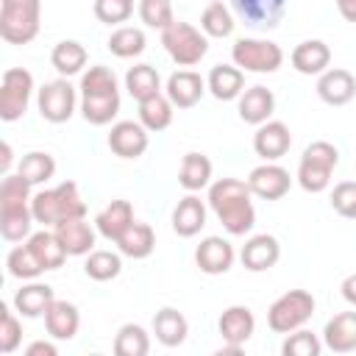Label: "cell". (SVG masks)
I'll return each instance as SVG.
<instances>
[{
  "mask_svg": "<svg viewBox=\"0 0 356 356\" xmlns=\"http://www.w3.org/2000/svg\"><path fill=\"white\" fill-rule=\"evenodd\" d=\"M253 192L248 181L239 178H217L209 184V209L217 214L222 228L231 236H245L256 225V209H253Z\"/></svg>",
  "mask_w": 356,
  "mask_h": 356,
  "instance_id": "obj_1",
  "label": "cell"
},
{
  "mask_svg": "<svg viewBox=\"0 0 356 356\" xmlns=\"http://www.w3.org/2000/svg\"><path fill=\"white\" fill-rule=\"evenodd\" d=\"M31 211H33V220L44 228H56L58 222L64 220H72V217H86V203L78 192V184L75 181H61L58 186L53 189H39L33 192L31 197Z\"/></svg>",
  "mask_w": 356,
  "mask_h": 356,
  "instance_id": "obj_2",
  "label": "cell"
},
{
  "mask_svg": "<svg viewBox=\"0 0 356 356\" xmlns=\"http://www.w3.org/2000/svg\"><path fill=\"white\" fill-rule=\"evenodd\" d=\"M42 28V0H0V36L8 44H28Z\"/></svg>",
  "mask_w": 356,
  "mask_h": 356,
  "instance_id": "obj_3",
  "label": "cell"
},
{
  "mask_svg": "<svg viewBox=\"0 0 356 356\" xmlns=\"http://www.w3.org/2000/svg\"><path fill=\"white\" fill-rule=\"evenodd\" d=\"M337 164H339V150H337L331 142L317 139V142L306 145L295 178H298V184H300L306 192L317 195V192H325V189H328Z\"/></svg>",
  "mask_w": 356,
  "mask_h": 356,
  "instance_id": "obj_4",
  "label": "cell"
},
{
  "mask_svg": "<svg viewBox=\"0 0 356 356\" xmlns=\"http://www.w3.org/2000/svg\"><path fill=\"white\" fill-rule=\"evenodd\" d=\"M161 44L178 67H195L209 53V36L184 19H175L161 31Z\"/></svg>",
  "mask_w": 356,
  "mask_h": 356,
  "instance_id": "obj_5",
  "label": "cell"
},
{
  "mask_svg": "<svg viewBox=\"0 0 356 356\" xmlns=\"http://www.w3.org/2000/svg\"><path fill=\"white\" fill-rule=\"evenodd\" d=\"M314 295L306 289H289L281 298H275L267 309V325L275 334H292L303 328L314 314Z\"/></svg>",
  "mask_w": 356,
  "mask_h": 356,
  "instance_id": "obj_6",
  "label": "cell"
},
{
  "mask_svg": "<svg viewBox=\"0 0 356 356\" xmlns=\"http://www.w3.org/2000/svg\"><path fill=\"white\" fill-rule=\"evenodd\" d=\"M231 61L242 72H275L284 64V50L270 39H236L231 47Z\"/></svg>",
  "mask_w": 356,
  "mask_h": 356,
  "instance_id": "obj_7",
  "label": "cell"
},
{
  "mask_svg": "<svg viewBox=\"0 0 356 356\" xmlns=\"http://www.w3.org/2000/svg\"><path fill=\"white\" fill-rule=\"evenodd\" d=\"M33 95V75L25 67H8L0 78V120L14 122L28 111Z\"/></svg>",
  "mask_w": 356,
  "mask_h": 356,
  "instance_id": "obj_8",
  "label": "cell"
},
{
  "mask_svg": "<svg viewBox=\"0 0 356 356\" xmlns=\"http://www.w3.org/2000/svg\"><path fill=\"white\" fill-rule=\"evenodd\" d=\"M36 106H39L42 120H47L53 125H61L75 114V106H78L75 86L67 78H56V81H50V83H44L39 89Z\"/></svg>",
  "mask_w": 356,
  "mask_h": 356,
  "instance_id": "obj_9",
  "label": "cell"
},
{
  "mask_svg": "<svg viewBox=\"0 0 356 356\" xmlns=\"http://www.w3.org/2000/svg\"><path fill=\"white\" fill-rule=\"evenodd\" d=\"M245 181H248L250 192L256 197H261V200H281L289 192V186H292L289 170H284L275 161H264V164L253 167Z\"/></svg>",
  "mask_w": 356,
  "mask_h": 356,
  "instance_id": "obj_10",
  "label": "cell"
},
{
  "mask_svg": "<svg viewBox=\"0 0 356 356\" xmlns=\"http://www.w3.org/2000/svg\"><path fill=\"white\" fill-rule=\"evenodd\" d=\"M150 131L136 120H120L108 131V147L120 159H139L150 145Z\"/></svg>",
  "mask_w": 356,
  "mask_h": 356,
  "instance_id": "obj_11",
  "label": "cell"
},
{
  "mask_svg": "<svg viewBox=\"0 0 356 356\" xmlns=\"http://www.w3.org/2000/svg\"><path fill=\"white\" fill-rule=\"evenodd\" d=\"M231 11L248 28H275L286 11V0H231Z\"/></svg>",
  "mask_w": 356,
  "mask_h": 356,
  "instance_id": "obj_12",
  "label": "cell"
},
{
  "mask_svg": "<svg viewBox=\"0 0 356 356\" xmlns=\"http://www.w3.org/2000/svg\"><path fill=\"white\" fill-rule=\"evenodd\" d=\"M292 147V134L286 128V122L281 120H267L261 125H256L253 134V150L256 156H261L264 161H278L281 156H286Z\"/></svg>",
  "mask_w": 356,
  "mask_h": 356,
  "instance_id": "obj_13",
  "label": "cell"
},
{
  "mask_svg": "<svg viewBox=\"0 0 356 356\" xmlns=\"http://www.w3.org/2000/svg\"><path fill=\"white\" fill-rule=\"evenodd\" d=\"M234 259H236V250L222 236H206L195 248V264L206 275H222V273H228L234 267Z\"/></svg>",
  "mask_w": 356,
  "mask_h": 356,
  "instance_id": "obj_14",
  "label": "cell"
},
{
  "mask_svg": "<svg viewBox=\"0 0 356 356\" xmlns=\"http://www.w3.org/2000/svg\"><path fill=\"white\" fill-rule=\"evenodd\" d=\"M317 95L328 106H345L356 97V78L350 70L328 67L323 75H317Z\"/></svg>",
  "mask_w": 356,
  "mask_h": 356,
  "instance_id": "obj_15",
  "label": "cell"
},
{
  "mask_svg": "<svg viewBox=\"0 0 356 356\" xmlns=\"http://www.w3.org/2000/svg\"><path fill=\"white\" fill-rule=\"evenodd\" d=\"M239 259H242V267L250 270V273H264L270 267L278 264L281 259V245L273 234H256L250 236L242 250H239Z\"/></svg>",
  "mask_w": 356,
  "mask_h": 356,
  "instance_id": "obj_16",
  "label": "cell"
},
{
  "mask_svg": "<svg viewBox=\"0 0 356 356\" xmlns=\"http://www.w3.org/2000/svg\"><path fill=\"white\" fill-rule=\"evenodd\" d=\"M236 111H239V120L248 122V125H261L273 117L275 111V95L273 89L256 83V86H248L239 97H236Z\"/></svg>",
  "mask_w": 356,
  "mask_h": 356,
  "instance_id": "obj_17",
  "label": "cell"
},
{
  "mask_svg": "<svg viewBox=\"0 0 356 356\" xmlns=\"http://www.w3.org/2000/svg\"><path fill=\"white\" fill-rule=\"evenodd\" d=\"M206 92V81L195 72V70H178L167 78V86H164V95L170 97V103L175 108H192L200 103Z\"/></svg>",
  "mask_w": 356,
  "mask_h": 356,
  "instance_id": "obj_18",
  "label": "cell"
},
{
  "mask_svg": "<svg viewBox=\"0 0 356 356\" xmlns=\"http://www.w3.org/2000/svg\"><path fill=\"white\" fill-rule=\"evenodd\" d=\"M217 331L225 345L242 348L256 331V317L248 306H228L217 320Z\"/></svg>",
  "mask_w": 356,
  "mask_h": 356,
  "instance_id": "obj_19",
  "label": "cell"
},
{
  "mask_svg": "<svg viewBox=\"0 0 356 356\" xmlns=\"http://www.w3.org/2000/svg\"><path fill=\"white\" fill-rule=\"evenodd\" d=\"M53 231H56L58 242L64 245V250H67L70 256H89V253L95 250L97 228H92V225L86 222V217L64 220V222H58Z\"/></svg>",
  "mask_w": 356,
  "mask_h": 356,
  "instance_id": "obj_20",
  "label": "cell"
},
{
  "mask_svg": "<svg viewBox=\"0 0 356 356\" xmlns=\"http://www.w3.org/2000/svg\"><path fill=\"white\" fill-rule=\"evenodd\" d=\"M131 222H134V206H131L128 200H122V197H117V200H111L108 206H103V209L97 211V217H95L97 234L106 236L108 242H117V239L131 228Z\"/></svg>",
  "mask_w": 356,
  "mask_h": 356,
  "instance_id": "obj_21",
  "label": "cell"
},
{
  "mask_svg": "<svg viewBox=\"0 0 356 356\" xmlns=\"http://www.w3.org/2000/svg\"><path fill=\"white\" fill-rule=\"evenodd\" d=\"M44 328L58 342L72 339L78 334V328H81V312H78V306L70 303V300H58L56 298L50 303V309L44 312Z\"/></svg>",
  "mask_w": 356,
  "mask_h": 356,
  "instance_id": "obj_22",
  "label": "cell"
},
{
  "mask_svg": "<svg viewBox=\"0 0 356 356\" xmlns=\"http://www.w3.org/2000/svg\"><path fill=\"white\" fill-rule=\"evenodd\" d=\"M289 61L300 75H323L331 64V47L323 39H306L292 50Z\"/></svg>",
  "mask_w": 356,
  "mask_h": 356,
  "instance_id": "obj_23",
  "label": "cell"
},
{
  "mask_svg": "<svg viewBox=\"0 0 356 356\" xmlns=\"http://www.w3.org/2000/svg\"><path fill=\"white\" fill-rule=\"evenodd\" d=\"M203 225H206V203H203L195 192H189V195L181 197V200L175 203V209H172V231H175L178 236L189 239V236L200 234Z\"/></svg>",
  "mask_w": 356,
  "mask_h": 356,
  "instance_id": "obj_24",
  "label": "cell"
},
{
  "mask_svg": "<svg viewBox=\"0 0 356 356\" xmlns=\"http://www.w3.org/2000/svg\"><path fill=\"white\" fill-rule=\"evenodd\" d=\"M323 345L334 353H350L356 350V312H339L334 314L323 328Z\"/></svg>",
  "mask_w": 356,
  "mask_h": 356,
  "instance_id": "obj_25",
  "label": "cell"
},
{
  "mask_svg": "<svg viewBox=\"0 0 356 356\" xmlns=\"http://www.w3.org/2000/svg\"><path fill=\"white\" fill-rule=\"evenodd\" d=\"M56 300L53 295V286L50 284H39V281H31L25 286H19L14 292V312L19 317H44V312L50 309V303Z\"/></svg>",
  "mask_w": 356,
  "mask_h": 356,
  "instance_id": "obj_26",
  "label": "cell"
},
{
  "mask_svg": "<svg viewBox=\"0 0 356 356\" xmlns=\"http://www.w3.org/2000/svg\"><path fill=\"white\" fill-rule=\"evenodd\" d=\"M206 89L217 100H236L245 92V72L236 64H214L206 78Z\"/></svg>",
  "mask_w": 356,
  "mask_h": 356,
  "instance_id": "obj_27",
  "label": "cell"
},
{
  "mask_svg": "<svg viewBox=\"0 0 356 356\" xmlns=\"http://www.w3.org/2000/svg\"><path fill=\"white\" fill-rule=\"evenodd\" d=\"M153 334H156V339H159L164 348H178V345L186 342L189 323H186V317H184L178 309L164 306V309H159L156 317H153Z\"/></svg>",
  "mask_w": 356,
  "mask_h": 356,
  "instance_id": "obj_28",
  "label": "cell"
},
{
  "mask_svg": "<svg viewBox=\"0 0 356 356\" xmlns=\"http://www.w3.org/2000/svg\"><path fill=\"white\" fill-rule=\"evenodd\" d=\"M117 250L128 259H147L156 250V231L147 222L134 220L131 228L117 239Z\"/></svg>",
  "mask_w": 356,
  "mask_h": 356,
  "instance_id": "obj_29",
  "label": "cell"
},
{
  "mask_svg": "<svg viewBox=\"0 0 356 356\" xmlns=\"http://www.w3.org/2000/svg\"><path fill=\"white\" fill-rule=\"evenodd\" d=\"M86 61H89V53H86V47H83L81 42H75V39H64V42H58V44L50 50V64L56 67V72H58L61 78H70V75L83 72Z\"/></svg>",
  "mask_w": 356,
  "mask_h": 356,
  "instance_id": "obj_30",
  "label": "cell"
},
{
  "mask_svg": "<svg viewBox=\"0 0 356 356\" xmlns=\"http://www.w3.org/2000/svg\"><path fill=\"white\" fill-rule=\"evenodd\" d=\"M211 159L203 156V153H186L181 159V170H178V184L186 189V192H200L211 184Z\"/></svg>",
  "mask_w": 356,
  "mask_h": 356,
  "instance_id": "obj_31",
  "label": "cell"
},
{
  "mask_svg": "<svg viewBox=\"0 0 356 356\" xmlns=\"http://www.w3.org/2000/svg\"><path fill=\"white\" fill-rule=\"evenodd\" d=\"M25 242L31 245V250L36 253V259L42 261V267H44V270H58V267L67 261V256H70V253L64 250V245L58 242L56 231H47V228H42V231L31 234Z\"/></svg>",
  "mask_w": 356,
  "mask_h": 356,
  "instance_id": "obj_32",
  "label": "cell"
},
{
  "mask_svg": "<svg viewBox=\"0 0 356 356\" xmlns=\"http://www.w3.org/2000/svg\"><path fill=\"white\" fill-rule=\"evenodd\" d=\"M125 89H128V95H131L136 103H142V100L159 95V92H161L159 70H156L153 64H134V67L125 72Z\"/></svg>",
  "mask_w": 356,
  "mask_h": 356,
  "instance_id": "obj_33",
  "label": "cell"
},
{
  "mask_svg": "<svg viewBox=\"0 0 356 356\" xmlns=\"http://www.w3.org/2000/svg\"><path fill=\"white\" fill-rule=\"evenodd\" d=\"M117 111H120V92L81 97V114L89 125H108L117 117Z\"/></svg>",
  "mask_w": 356,
  "mask_h": 356,
  "instance_id": "obj_34",
  "label": "cell"
},
{
  "mask_svg": "<svg viewBox=\"0 0 356 356\" xmlns=\"http://www.w3.org/2000/svg\"><path fill=\"white\" fill-rule=\"evenodd\" d=\"M172 114H175V106L170 103V97L164 92L147 97L139 103V122L150 131V134H159L164 128H170L172 122Z\"/></svg>",
  "mask_w": 356,
  "mask_h": 356,
  "instance_id": "obj_35",
  "label": "cell"
},
{
  "mask_svg": "<svg viewBox=\"0 0 356 356\" xmlns=\"http://www.w3.org/2000/svg\"><path fill=\"white\" fill-rule=\"evenodd\" d=\"M234 25H236V17L234 11L222 3V0H211L203 14H200V31L211 39H225L234 33Z\"/></svg>",
  "mask_w": 356,
  "mask_h": 356,
  "instance_id": "obj_36",
  "label": "cell"
},
{
  "mask_svg": "<svg viewBox=\"0 0 356 356\" xmlns=\"http://www.w3.org/2000/svg\"><path fill=\"white\" fill-rule=\"evenodd\" d=\"M147 39H145V31L142 28H134V25H117L106 42L108 53L117 56V58H134L145 50Z\"/></svg>",
  "mask_w": 356,
  "mask_h": 356,
  "instance_id": "obj_37",
  "label": "cell"
},
{
  "mask_svg": "<svg viewBox=\"0 0 356 356\" xmlns=\"http://www.w3.org/2000/svg\"><path fill=\"white\" fill-rule=\"evenodd\" d=\"M33 211L31 206H17V209H0V234L6 242H25L33 228Z\"/></svg>",
  "mask_w": 356,
  "mask_h": 356,
  "instance_id": "obj_38",
  "label": "cell"
},
{
  "mask_svg": "<svg viewBox=\"0 0 356 356\" xmlns=\"http://www.w3.org/2000/svg\"><path fill=\"white\" fill-rule=\"evenodd\" d=\"M17 172L31 184V186H39V184H47L53 175H56V159L44 150H31L19 159L17 164Z\"/></svg>",
  "mask_w": 356,
  "mask_h": 356,
  "instance_id": "obj_39",
  "label": "cell"
},
{
  "mask_svg": "<svg viewBox=\"0 0 356 356\" xmlns=\"http://www.w3.org/2000/svg\"><path fill=\"white\" fill-rule=\"evenodd\" d=\"M6 267H8V275H11V278H19V281H33V278H39V275L44 273L42 261L36 259V253L31 250L28 242L14 245V248L8 250Z\"/></svg>",
  "mask_w": 356,
  "mask_h": 356,
  "instance_id": "obj_40",
  "label": "cell"
},
{
  "mask_svg": "<svg viewBox=\"0 0 356 356\" xmlns=\"http://www.w3.org/2000/svg\"><path fill=\"white\" fill-rule=\"evenodd\" d=\"M114 353L117 356H147L150 353V334L139 323L120 325L114 337Z\"/></svg>",
  "mask_w": 356,
  "mask_h": 356,
  "instance_id": "obj_41",
  "label": "cell"
},
{
  "mask_svg": "<svg viewBox=\"0 0 356 356\" xmlns=\"http://www.w3.org/2000/svg\"><path fill=\"white\" fill-rule=\"evenodd\" d=\"M83 273L92 281H111L122 273V253L117 250H92L83 261Z\"/></svg>",
  "mask_w": 356,
  "mask_h": 356,
  "instance_id": "obj_42",
  "label": "cell"
},
{
  "mask_svg": "<svg viewBox=\"0 0 356 356\" xmlns=\"http://www.w3.org/2000/svg\"><path fill=\"white\" fill-rule=\"evenodd\" d=\"M81 97L83 95H106V92H120L117 86V75L111 67H103V64H95L89 67L83 75H81Z\"/></svg>",
  "mask_w": 356,
  "mask_h": 356,
  "instance_id": "obj_43",
  "label": "cell"
},
{
  "mask_svg": "<svg viewBox=\"0 0 356 356\" xmlns=\"http://www.w3.org/2000/svg\"><path fill=\"white\" fill-rule=\"evenodd\" d=\"M136 11H139V19H142L147 28H156V31H164L167 25L175 22L172 0H139Z\"/></svg>",
  "mask_w": 356,
  "mask_h": 356,
  "instance_id": "obj_44",
  "label": "cell"
},
{
  "mask_svg": "<svg viewBox=\"0 0 356 356\" xmlns=\"http://www.w3.org/2000/svg\"><path fill=\"white\" fill-rule=\"evenodd\" d=\"M320 350H323V342L309 328H298V331L286 334V339L281 345L284 356H320Z\"/></svg>",
  "mask_w": 356,
  "mask_h": 356,
  "instance_id": "obj_45",
  "label": "cell"
},
{
  "mask_svg": "<svg viewBox=\"0 0 356 356\" xmlns=\"http://www.w3.org/2000/svg\"><path fill=\"white\" fill-rule=\"evenodd\" d=\"M22 345V323L8 309V303L0 306V353L8 356Z\"/></svg>",
  "mask_w": 356,
  "mask_h": 356,
  "instance_id": "obj_46",
  "label": "cell"
},
{
  "mask_svg": "<svg viewBox=\"0 0 356 356\" xmlns=\"http://www.w3.org/2000/svg\"><path fill=\"white\" fill-rule=\"evenodd\" d=\"M92 11L106 25H122L134 14V0H95Z\"/></svg>",
  "mask_w": 356,
  "mask_h": 356,
  "instance_id": "obj_47",
  "label": "cell"
},
{
  "mask_svg": "<svg viewBox=\"0 0 356 356\" xmlns=\"http://www.w3.org/2000/svg\"><path fill=\"white\" fill-rule=\"evenodd\" d=\"M331 209L345 220H356V181H339L331 189Z\"/></svg>",
  "mask_w": 356,
  "mask_h": 356,
  "instance_id": "obj_48",
  "label": "cell"
},
{
  "mask_svg": "<svg viewBox=\"0 0 356 356\" xmlns=\"http://www.w3.org/2000/svg\"><path fill=\"white\" fill-rule=\"evenodd\" d=\"M25 353H28V356H56L58 348H56L53 342H47V339H36V342H31V345L25 348Z\"/></svg>",
  "mask_w": 356,
  "mask_h": 356,
  "instance_id": "obj_49",
  "label": "cell"
},
{
  "mask_svg": "<svg viewBox=\"0 0 356 356\" xmlns=\"http://www.w3.org/2000/svg\"><path fill=\"white\" fill-rule=\"evenodd\" d=\"M342 298L350 303V306H356V273H350V275H345V281H342Z\"/></svg>",
  "mask_w": 356,
  "mask_h": 356,
  "instance_id": "obj_50",
  "label": "cell"
},
{
  "mask_svg": "<svg viewBox=\"0 0 356 356\" xmlns=\"http://www.w3.org/2000/svg\"><path fill=\"white\" fill-rule=\"evenodd\" d=\"M334 3H337V8H339L342 19L356 22V0H334Z\"/></svg>",
  "mask_w": 356,
  "mask_h": 356,
  "instance_id": "obj_51",
  "label": "cell"
},
{
  "mask_svg": "<svg viewBox=\"0 0 356 356\" xmlns=\"http://www.w3.org/2000/svg\"><path fill=\"white\" fill-rule=\"evenodd\" d=\"M0 150H3V159H0V172H3V175H8V167H11V145H8V142H3V145H0Z\"/></svg>",
  "mask_w": 356,
  "mask_h": 356,
  "instance_id": "obj_52",
  "label": "cell"
}]
</instances>
